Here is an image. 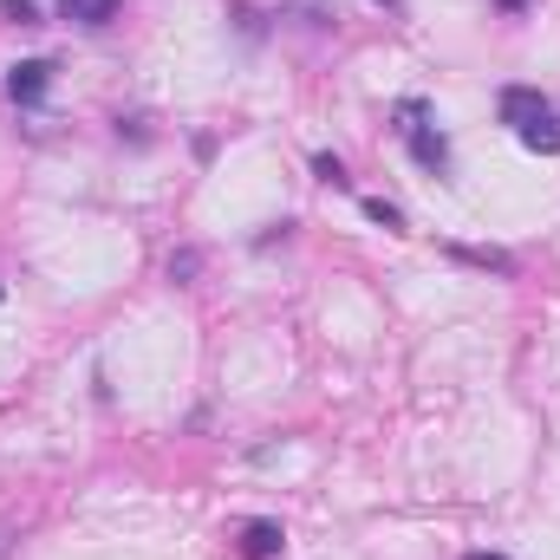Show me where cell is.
Listing matches in <instances>:
<instances>
[{"mask_svg":"<svg viewBox=\"0 0 560 560\" xmlns=\"http://www.w3.org/2000/svg\"><path fill=\"white\" fill-rule=\"evenodd\" d=\"M495 112H502V125L515 131V138L528 143V150H541V156H560V112L535 92V85H502V98H495Z\"/></svg>","mask_w":560,"mask_h":560,"instance_id":"6da1fadb","label":"cell"},{"mask_svg":"<svg viewBox=\"0 0 560 560\" xmlns=\"http://www.w3.org/2000/svg\"><path fill=\"white\" fill-rule=\"evenodd\" d=\"M46 85H52V59H20V66L7 72V98H13V105H39Z\"/></svg>","mask_w":560,"mask_h":560,"instance_id":"7a4b0ae2","label":"cell"},{"mask_svg":"<svg viewBox=\"0 0 560 560\" xmlns=\"http://www.w3.org/2000/svg\"><path fill=\"white\" fill-rule=\"evenodd\" d=\"M405 138H411V156H418L423 170H450V138L443 131H430V125H405Z\"/></svg>","mask_w":560,"mask_h":560,"instance_id":"3957f363","label":"cell"},{"mask_svg":"<svg viewBox=\"0 0 560 560\" xmlns=\"http://www.w3.org/2000/svg\"><path fill=\"white\" fill-rule=\"evenodd\" d=\"M280 548H287L280 522H248V528H242V555H248V560H275Z\"/></svg>","mask_w":560,"mask_h":560,"instance_id":"277c9868","label":"cell"},{"mask_svg":"<svg viewBox=\"0 0 560 560\" xmlns=\"http://www.w3.org/2000/svg\"><path fill=\"white\" fill-rule=\"evenodd\" d=\"M59 13L79 20V26H105V20L118 13V0H59Z\"/></svg>","mask_w":560,"mask_h":560,"instance_id":"5b68a950","label":"cell"},{"mask_svg":"<svg viewBox=\"0 0 560 560\" xmlns=\"http://www.w3.org/2000/svg\"><path fill=\"white\" fill-rule=\"evenodd\" d=\"M313 176H319V183H332V189H346V183H352V176H346V163H339L332 150H326V156H313Z\"/></svg>","mask_w":560,"mask_h":560,"instance_id":"8992f818","label":"cell"},{"mask_svg":"<svg viewBox=\"0 0 560 560\" xmlns=\"http://www.w3.org/2000/svg\"><path fill=\"white\" fill-rule=\"evenodd\" d=\"M0 13H7L13 26H39V7H33V0H0Z\"/></svg>","mask_w":560,"mask_h":560,"instance_id":"52a82bcc","label":"cell"},{"mask_svg":"<svg viewBox=\"0 0 560 560\" xmlns=\"http://www.w3.org/2000/svg\"><path fill=\"white\" fill-rule=\"evenodd\" d=\"M365 215H372V222H378V229H405V215H398V209H392V202H378V196H372V202H365Z\"/></svg>","mask_w":560,"mask_h":560,"instance_id":"ba28073f","label":"cell"},{"mask_svg":"<svg viewBox=\"0 0 560 560\" xmlns=\"http://www.w3.org/2000/svg\"><path fill=\"white\" fill-rule=\"evenodd\" d=\"M196 268H202V255H196V248H183V255H170V275H176V280H189Z\"/></svg>","mask_w":560,"mask_h":560,"instance_id":"9c48e42d","label":"cell"},{"mask_svg":"<svg viewBox=\"0 0 560 560\" xmlns=\"http://www.w3.org/2000/svg\"><path fill=\"white\" fill-rule=\"evenodd\" d=\"M502 7H509V13H522V7H528V0H502Z\"/></svg>","mask_w":560,"mask_h":560,"instance_id":"30bf717a","label":"cell"},{"mask_svg":"<svg viewBox=\"0 0 560 560\" xmlns=\"http://www.w3.org/2000/svg\"><path fill=\"white\" fill-rule=\"evenodd\" d=\"M463 560H509V555H463Z\"/></svg>","mask_w":560,"mask_h":560,"instance_id":"8fae6325","label":"cell"},{"mask_svg":"<svg viewBox=\"0 0 560 560\" xmlns=\"http://www.w3.org/2000/svg\"><path fill=\"white\" fill-rule=\"evenodd\" d=\"M385 7H398V0H385Z\"/></svg>","mask_w":560,"mask_h":560,"instance_id":"7c38bea8","label":"cell"}]
</instances>
